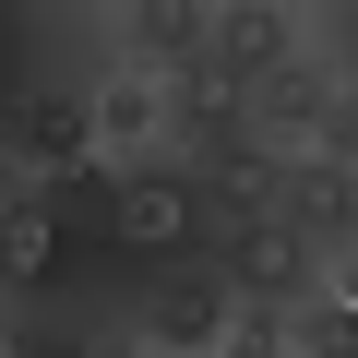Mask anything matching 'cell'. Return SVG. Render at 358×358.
<instances>
[{"instance_id": "7", "label": "cell", "mask_w": 358, "mask_h": 358, "mask_svg": "<svg viewBox=\"0 0 358 358\" xmlns=\"http://www.w3.org/2000/svg\"><path fill=\"white\" fill-rule=\"evenodd\" d=\"M334 96H346V84H334V60L310 48V60H287V72L251 96V131H263L275 155H310V143H322V120H334Z\"/></svg>"}, {"instance_id": "5", "label": "cell", "mask_w": 358, "mask_h": 358, "mask_svg": "<svg viewBox=\"0 0 358 358\" xmlns=\"http://www.w3.org/2000/svg\"><path fill=\"white\" fill-rule=\"evenodd\" d=\"M322 263H358V167H334V155H299L287 167V203H275Z\"/></svg>"}, {"instance_id": "6", "label": "cell", "mask_w": 358, "mask_h": 358, "mask_svg": "<svg viewBox=\"0 0 358 358\" xmlns=\"http://www.w3.org/2000/svg\"><path fill=\"white\" fill-rule=\"evenodd\" d=\"M120 60L192 84V72L215 60V13H203V0H143V13H120Z\"/></svg>"}, {"instance_id": "4", "label": "cell", "mask_w": 358, "mask_h": 358, "mask_svg": "<svg viewBox=\"0 0 358 358\" xmlns=\"http://www.w3.org/2000/svg\"><path fill=\"white\" fill-rule=\"evenodd\" d=\"M287 60H310V48H299V13H275V0H239V13H215V60H203V72H215L227 96H263Z\"/></svg>"}, {"instance_id": "3", "label": "cell", "mask_w": 358, "mask_h": 358, "mask_svg": "<svg viewBox=\"0 0 358 358\" xmlns=\"http://www.w3.org/2000/svg\"><path fill=\"white\" fill-rule=\"evenodd\" d=\"M215 275H227L251 310H310V287H322V251H310L287 215H251V227H227V239H215Z\"/></svg>"}, {"instance_id": "10", "label": "cell", "mask_w": 358, "mask_h": 358, "mask_svg": "<svg viewBox=\"0 0 358 358\" xmlns=\"http://www.w3.org/2000/svg\"><path fill=\"white\" fill-rule=\"evenodd\" d=\"M322 60H334V84L358 96V0H346V13H322Z\"/></svg>"}, {"instance_id": "8", "label": "cell", "mask_w": 358, "mask_h": 358, "mask_svg": "<svg viewBox=\"0 0 358 358\" xmlns=\"http://www.w3.org/2000/svg\"><path fill=\"white\" fill-rule=\"evenodd\" d=\"M13 155H24V167L84 155V108H72V96H24V108H13Z\"/></svg>"}, {"instance_id": "11", "label": "cell", "mask_w": 358, "mask_h": 358, "mask_svg": "<svg viewBox=\"0 0 358 358\" xmlns=\"http://www.w3.org/2000/svg\"><path fill=\"white\" fill-rule=\"evenodd\" d=\"M13 358H108L96 334H60V322H36V334H13Z\"/></svg>"}, {"instance_id": "2", "label": "cell", "mask_w": 358, "mask_h": 358, "mask_svg": "<svg viewBox=\"0 0 358 358\" xmlns=\"http://www.w3.org/2000/svg\"><path fill=\"white\" fill-rule=\"evenodd\" d=\"M227 322H239V287L215 263H167L131 287V334L143 358H227Z\"/></svg>"}, {"instance_id": "12", "label": "cell", "mask_w": 358, "mask_h": 358, "mask_svg": "<svg viewBox=\"0 0 358 358\" xmlns=\"http://www.w3.org/2000/svg\"><path fill=\"white\" fill-rule=\"evenodd\" d=\"M310 155H334V167H358V96H334V120H322V143Z\"/></svg>"}, {"instance_id": "9", "label": "cell", "mask_w": 358, "mask_h": 358, "mask_svg": "<svg viewBox=\"0 0 358 358\" xmlns=\"http://www.w3.org/2000/svg\"><path fill=\"white\" fill-rule=\"evenodd\" d=\"M299 358H358V299H310L299 310Z\"/></svg>"}, {"instance_id": "1", "label": "cell", "mask_w": 358, "mask_h": 358, "mask_svg": "<svg viewBox=\"0 0 358 358\" xmlns=\"http://www.w3.org/2000/svg\"><path fill=\"white\" fill-rule=\"evenodd\" d=\"M120 239H131V263H143V275H167V263H215L227 215H215V192H203L179 155H155V167H131V179H120Z\"/></svg>"}]
</instances>
